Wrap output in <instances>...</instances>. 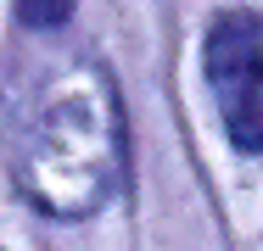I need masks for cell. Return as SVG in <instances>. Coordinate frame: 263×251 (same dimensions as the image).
<instances>
[{"mask_svg":"<svg viewBox=\"0 0 263 251\" xmlns=\"http://www.w3.org/2000/svg\"><path fill=\"white\" fill-rule=\"evenodd\" d=\"M123 173V106L96 61L51 78L23 129V190L40 212L79 218L112 196Z\"/></svg>","mask_w":263,"mask_h":251,"instance_id":"6da1fadb","label":"cell"},{"mask_svg":"<svg viewBox=\"0 0 263 251\" xmlns=\"http://www.w3.org/2000/svg\"><path fill=\"white\" fill-rule=\"evenodd\" d=\"M208 84L224 112V134L235 151H263V17L258 11H218L208 28Z\"/></svg>","mask_w":263,"mask_h":251,"instance_id":"7a4b0ae2","label":"cell"},{"mask_svg":"<svg viewBox=\"0 0 263 251\" xmlns=\"http://www.w3.org/2000/svg\"><path fill=\"white\" fill-rule=\"evenodd\" d=\"M17 17L28 28H62L73 17V0H17Z\"/></svg>","mask_w":263,"mask_h":251,"instance_id":"3957f363","label":"cell"}]
</instances>
